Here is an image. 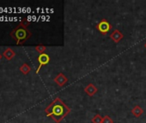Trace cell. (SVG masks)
Segmentation results:
<instances>
[{
    "instance_id": "obj_4",
    "label": "cell",
    "mask_w": 146,
    "mask_h": 123,
    "mask_svg": "<svg viewBox=\"0 0 146 123\" xmlns=\"http://www.w3.org/2000/svg\"><path fill=\"white\" fill-rule=\"evenodd\" d=\"M38 62H39V67H38V69L36 70V74H38L40 72V69H41L42 66L46 65L49 63V62H50V57H49V56L47 54L42 53V54H40L39 56Z\"/></svg>"
},
{
    "instance_id": "obj_3",
    "label": "cell",
    "mask_w": 146,
    "mask_h": 123,
    "mask_svg": "<svg viewBox=\"0 0 146 123\" xmlns=\"http://www.w3.org/2000/svg\"><path fill=\"white\" fill-rule=\"evenodd\" d=\"M111 27H112V26L110 25V23L106 19H102L96 25V29L103 35H106L110 31Z\"/></svg>"
},
{
    "instance_id": "obj_1",
    "label": "cell",
    "mask_w": 146,
    "mask_h": 123,
    "mask_svg": "<svg viewBox=\"0 0 146 123\" xmlns=\"http://www.w3.org/2000/svg\"><path fill=\"white\" fill-rule=\"evenodd\" d=\"M45 112L46 115L52 117L56 123H59L70 112V109L59 97H57L46 108Z\"/></svg>"
},
{
    "instance_id": "obj_2",
    "label": "cell",
    "mask_w": 146,
    "mask_h": 123,
    "mask_svg": "<svg viewBox=\"0 0 146 123\" xmlns=\"http://www.w3.org/2000/svg\"><path fill=\"white\" fill-rule=\"evenodd\" d=\"M11 36H12L17 40V44H19L27 40L31 36V33L26 28V26L22 23L11 33Z\"/></svg>"
},
{
    "instance_id": "obj_14",
    "label": "cell",
    "mask_w": 146,
    "mask_h": 123,
    "mask_svg": "<svg viewBox=\"0 0 146 123\" xmlns=\"http://www.w3.org/2000/svg\"><path fill=\"white\" fill-rule=\"evenodd\" d=\"M144 47H145V48H146V44H144Z\"/></svg>"
},
{
    "instance_id": "obj_5",
    "label": "cell",
    "mask_w": 146,
    "mask_h": 123,
    "mask_svg": "<svg viewBox=\"0 0 146 123\" xmlns=\"http://www.w3.org/2000/svg\"><path fill=\"white\" fill-rule=\"evenodd\" d=\"M110 39L115 42V43H119L122 39H123V34L120 31H119L118 29H115L113 31V33L110 34Z\"/></svg>"
},
{
    "instance_id": "obj_9",
    "label": "cell",
    "mask_w": 146,
    "mask_h": 123,
    "mask_svg": "<svg viewBox=\"0 0 146 123\" xmlns=\"http://www.w3.org/2000/svg\"><path fill=\"white\" fill-rule=\"evenodd\" d=\"M102 120H103V118L100 114H96L91 120L92 123H102Z\"/></svg>"
},
{
    "instance_id": "obj_12",
    "label": "cell",
    "mask_w": 146,
    "mask_h": 123,
    "mask_svg": "<svg viewBox=\"0 0 146 123\" xmlns=\"http://www.w3.org/2000/svg\"><path fill=\"white\" fill-rule=\"evenodd\" d=\"M102 123H113V120L108 115H106V116L103 118Z\"/></svg>"
},
{
    "instance_id": "obj_10",
    "label": "cell",
    "mask_w": 146,
    "mask_h": 123,
    "mask_svg": "<svg viewBox=\"0 0 146 123\" xmlns=\"http://www.w3.org/2000/svg\"><path fill=\"white\" fill-rule=\"evenodd\" d=\"M4 55H5V56L7 59H11V57H13V56H15V53H14V51L11 50V49H7V50H5V52L4 53Z\"/></svg>"
},
{
    "instance_id": "obj_15",
    "label": "cell",
    "mask_w": 146,
    "mask_h": 123,
    "mask_svg": "<svg viewBox=\"0 0 146 123\" xmlns=\"http://www.w3.org/2000/svg\"><path fill=\"white\" fill-rule=\"evenodd\" d=\"M0 58H1V56H0Z\"/></svg>"
},
{
    "instance_id": "obj_11",
    "label": "cell",
    "mask_w": 146,
    "mask_h": 123,
    "mask_svg": "<svg viewBox=\"0 0 146 123\" xmlns=\"http://www.w3.org/2000/svg\"><path fill=\"white\" fill-rule=\"evenodd\" d=\"M21 71H22L23 74H28V73L30 71V68H29V66H28L27 64H23V65L21 67Z\"/></svg>"
},
{
    "instance_id": "obj_6",
    "label": "cell",
    "mask_w": 146,
    "mask_h": 123,
    "mask_svg": "<svg viewBox=\"0 0 146 123\" xmlns=\"http://www.w3.org/2000/svg\"><path fill=\"white\" fill-rule=\"evenodd\" d=\"M54 81H55L59 86H64V85L67 83L68 79L66 78V76H65L64 74L60 73V74H58V75H57V77L54 79Z\"/></svg>"
},
{
    "instance_id": "obj_8",
    "label": "cell",
    "mask_w": 146,
    "mask_h": 123,
    "mask_svg": "<svg viewBox=\"0 0 146 123\" xmlns=\"http://www.w3.org/2000/svg\"><path fill=\"white\" fill-rule=\"evenodd\" d=\"M143 109L138 106V105H136L135 107H133V109H131V114L135 116V117H139L143 114Z\"/></svg>"
},
{
    "instance_id": "obj_7",
    "label": "cell",
    "mask_w": 146,
    "mask_h": 123,
    "mask_svg": "<svg viewBox=\"0 0 146 123\" xmlns=\"http://www.w3.org/2000/svg\"><path fill=\"white\" fill-rule=\"evenodd\" d=\"M98 89L96 86H95V85L93 84H89L85 88H84V92L89 95V96H94L96 92H97Z\"/></svg>"
},
{
    "instance_id": "obj_13",
    "label": "cell",
    "mask_w": 146,
    "mask_h": 123,
    "mask_svg": "<svg viewBox=\"0 0 146 123\" xmlns=\"http://www.w3.org/2000/svg\"><path fill=\"white\" fill-rule=\"evenodd\" d=\"M36 50L37 51H39L40 54H42L43 53V51H45L46 50V47L45 46H43V45H38V46H36Z\"/></svg>"
}]
</instances>
